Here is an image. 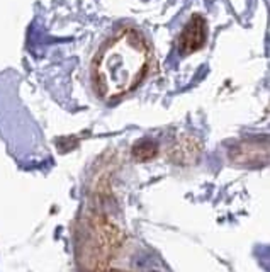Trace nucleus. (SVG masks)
Returning a JSON list of instances; mask_svg holds the SVG:
<instances>
[{
	"label": "nucleus",
	"instance_id": "obj_1",
	"mask_svg": "<svg viewBox=\"0 0 270 272\" xmlns=\"http://www.w3.org/2000/svg\"><path fill=\"white\" fill-rule=\"evenodd\" d=\"M150 51L145 38L133 28H122L102 46L94 63L95 85L107 99L119 97L146 75Z\"/></svg>",
	"mask_w": 270,
	"mask_h": 272
},
{
	"label": "nucleus",
	"instance_id": "obj_2",
	"mask_svg": "<svg viewBox=\"0 0 270 272\" xmlns=\"http://www.w3.org/2000/svg\"><path fill=\"white\" fill-rule=\"evenodd\" d=\"M206 43V21L200 15H194L185 26L179 38V48L182 53H192Z\"/></svg>",
	"mask_w": 270,
	"mask_h": 272
}]
</instances>
